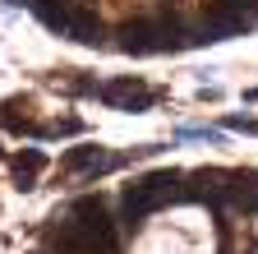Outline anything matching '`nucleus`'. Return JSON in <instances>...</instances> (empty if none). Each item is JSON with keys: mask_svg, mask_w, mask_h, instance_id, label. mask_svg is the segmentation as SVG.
<instances>
[{"mask_svg": "<svg viewBox=\"0 0 258 254\" xmlns=\"http://www.w3.org/2000/svg\"><path fill=\"white\" fill-rule=\"evenodd\" d=\"M97 102L120 107V111H148L157 102V88H148L134 74H124V79H111V83H97Z\"/></svg>", "mask_w": 258, "mask_h": 254, "instance_id": "obj_1", "label": "nucleus"}, {"mask_svg": "<svg viewBox=\"0 0 258 254\" xmlns=\"http://www.w3.org/2000/svg\"><path fill=\"white\" fill-rule=\"evenodd\" d=\"M32 10H37V19L51 28V33H70L74 19H79V5L74 0H28Z\"/></svg>", "mask_w": 258, "mask_h": 254, "instance_id": "obj_2", "label": "nucleus"}, {"mask_svg": "<svg viewBox=\"0 0 258 254\" xmlns=\"http://www.w3.org/2000/svg\"><path fill=\"white\" fill-rule=\"evenodd\" d=\"M111 167H120V157H111V153H102V148H92V143H83V148H70L64 153V171H111Z\"/></svg>", "mask_w": 258, "mask_h": 254, "instance_id": "obj_3", "label": "nucleus"}, {"mask_svg": "<svg viewBox=\"0 0 258 254\" xmlns=\"http://www.w3.org/2000/svg\"><path fill=\"white\" fill-rule=\"evenodd\" d=\"M14 180H19V189L28 194V189H37V171L46 167V153L42 148H23V153H14Z\"/></svg>", "mask_w": 258, "mask_h": 254, "instance_id": "obj_4", "label": "nucleus"}, {"mask_svg": "<svg viewBox=\"0 0 258 254\" xmlns=\"http://www.w3.org/2000/svg\"><path fill=\"white\" fill-rule=\"evenodd\" d=\"M175 134H180V139H208V143H221V130H212V125H180Z\"/></svg>", "mask_w": 258, "mask_h": 254, "instance_id": "obj_5", "label": "nucleus"}, {"mask_svg": "<svg viewBox=\"0 0 258 254\" xmlns=\"http://www.w3.org/2000/svg\"><path fill=\"white\" fill-rule=\"evenodd\" d=\"M226 130H244V134H258V120H253V116H231V120H226Z\"/></svg>", "mask_w": 258, "mask_h": 254, "instance_id": "obj_6", "label": "nucleus"}, {"mask_svg": "<svg viewBox=\"0 0 258 254\" xmlns=\"http://www.w3.org/2000/svg\"><path fill=\"white\" fill-rule=\"evenodd\" d=\"M244 102H258V88H249V92H244Z\"/></svg>", "mask_w": 258, "mask_h": 254, "instance_id": "obj_7", "label": "nucleus"}]
</instances>
